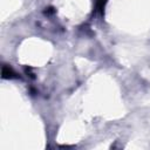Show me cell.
Wrapping results in <instances>:
<instances>
[{
    "mask_svg": "<svg viewBox=\"0 0 150 150\" xmlns=\"http://www.w3.org/2000/svg\"><path fill=\"white\" fill-rule=\"evenodd\" d=\"M13 74L14 73H13V70L11 68L4 66V68H2V77H11V76H13Z\"/></svg>",
    "mask_w": 150,
    "mask_h": 150,
    "instance_id": "1",
    "label": "cell"
}]
</instances>
